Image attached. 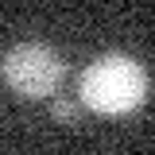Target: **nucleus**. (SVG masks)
<instances>
[{"instance_id":"obj_2","label":"nucleus","mask_w":155,"mask_h":155,"mask_svg":"<svg viewBox=\"0 0 155 155\" xmlns=\"http://www.w3.org/2000/svg\"><path fill=\"white\" fill-rule=\"evenodd\" d=\"M0 74H4L12 93L27 97V101H39V97H51L62 85L66 62L47 43H16L0 62Z\"/></svg>"},{"instance_id":"obj_3","label":"nucleus","mask_w":155,"mask_h":155,"mask_svg":"<svg viewBox=\"0 0 155 155\" xmlns=\"http://www.w3.org/2000/svg\"><path fill=\"white\" fill-rule=\"evenodd\" d=\"M51 113H54V120L78 124V116H81V105H78V101H70V97H54V101H51Z\"/></svg>"},{"instance_id":"obj_1","label":"nucleus","mask_w":155,"mask_h":155,"mask_svg":"<svg viewBox=\"0 0 155 155\" xmlns=\"http://www.w3.org/2000/svg\"><path fill=\"white\" fill-rule=\"evenodd\" d=\"M78 93H81V105L93 113L105 116L136 113L147 101V70L128 54H101L81 70Z\"/></svg>"}]
</instances>
